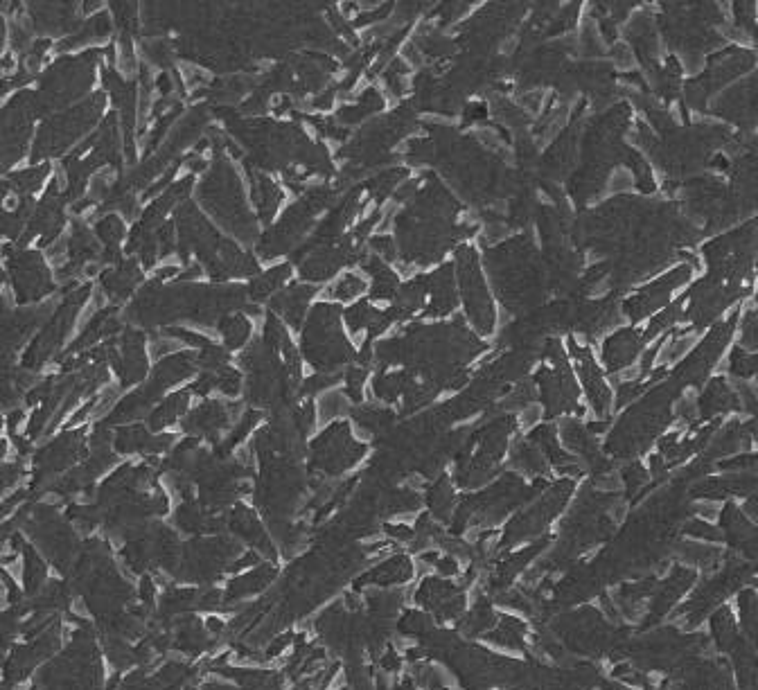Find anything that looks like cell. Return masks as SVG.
I'll return each mask as SVG.
<instances>
[{"label": "cell", "mask_w": 758, "mask_h": 690, "mask_svg": "<svg viewBox=\"0 0 758 690\" xmlns=\"http://www.w3.org/2000/svg\"><path fill=\"white\" fill-rule=\"evenodd\" d=\"M411 578V564L407 557H393L391 562L379 564L377 569L364 575L359 582L366 585V582H375V585H395V582H404Z\"/></svg>", "instance_id": "obj_1"}, {"label": "cell", "mask_w": 758, "mask_h": 690, "mask_svg": "<svg viewBox=\"0 0 758 690\" xmlns=\"http://www.w3.org/2000/svg\"><path fill=\"white\" fill-rule=\"evenodd\" d=\"M183 406H185V395L181 397H176V409H183ZM161 418H165V422H172L170 418H172V413L170 411H161Z\"/></svg>", "instance_id": "obj_2"}]
</instances>
